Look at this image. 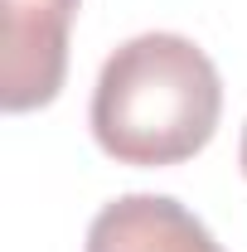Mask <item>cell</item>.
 <instances>
[{"label":"cell","instance_id":"cell-1","mask_svg":"<svg viewBox=\"0 0 247 252\" xmlns=\"http://www.w3.org/2000/svg\"><path fill=\"white\" fill-rule=\"evenodd\" d=\"M218 117V68L185 34L126 39L93 88V136L117 165H180L214 141Z\"/></svg>","mask_w":247,"mask_h":252},{"label":"cell","instance_id":"cell-2","mask_svg":"<svg viewBox=\"0 0 247 252\" xmlns=\"http://www.w3.org/2000/svg\"><path fill=\"white\" fill-rule=\"evenodd\" d=\"M0 107L34 112L49 107L68 73V30L78 0H0Z\"/></svg>","mask_w":247,"mask_h":252},{"label":"cell","instance_id":"cell-3","mask_svg":"<svg viewBox=\"0 0 247 252\" xmlns=\"http://www.w3.org/2000/svg\"><path fill=\"white\" fill-rule=\"evenodd\" d=\"M83 252H223V243L170 194H122L97 209Z\"/></svg>","mask_w":247,"mask_h":252},{"label":"cell","instance_id":"cell-4","mask_svg":"<svg viewBox=\"0 0 247 252\" xmlns=\"http://www.w3.org/2000/svg\"><path fill=\"white\" fill-rule=\"evenodd\" d=\"M238 160H243V175H247V122H243V151H238Z\"/></svg>","mask_w":247,"mask_h":252}]
</instances>
